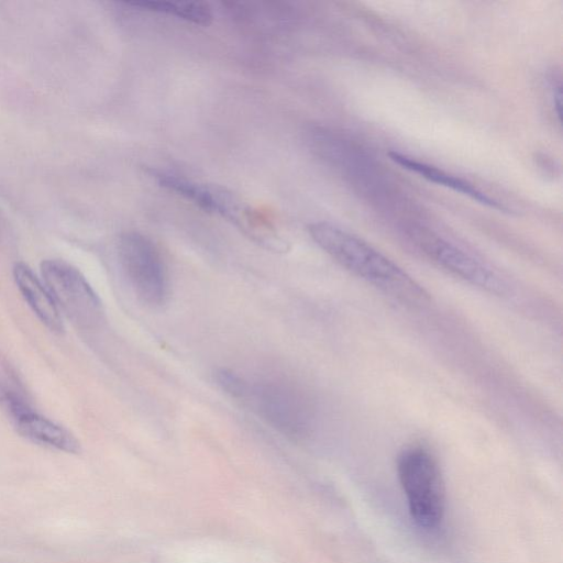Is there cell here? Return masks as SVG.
Wrapping results in <instances>:
<instances>
[{
    "instance_id": "4",
    "label": "cell",
    "mask_w": 563,
    "mask_h": 563,
    "mask_svg": "<svg viewBox=\"0 0 563 563\" xmlns=\"http://www.w3.org/2000/svg\"><path fill=\"white\" fill-rule=\"evenodd\" d=\"M244 399L263 420L287 437L307 435L314 422V408L308 395L286 380L249 384Z\"/></svg>"
},
{
    "instance_id": "13",
    "label": "cell",
    "mask_w": 563,
    "mask_h": 563,
    "mask_svg": "<svg viewBox=\"0 0 563 563\" xmlns=\"http://www.w3.org/2000/svg\"><path fill=\"white\" fill-rule=\"evenodd\" d=\"M552 100H553V107L554 111L558 115L559 121L561 120V107H562V90H561V84H558L553 87V93H552Z\"/></svg>"
},
{
    "instance_id": "6",
    "label": "cell",
    "mask_w": 563,
    "mask_h": 563,
    "mask_svg": "<svg viewBox=\"0 0 563 563\" xmlns=\"http://www.w3.org/2000/svg\"><path fill=\"white\" fill-rule=\"evenodd\" d=\"M44 285L59 311L78 328L95 329L103 320V307L81 272L71 264L49 258L41 263Z\"/></svg>"
},
{
    "instance_id": "5",
    "label": "cell",
    "mask_w": 563,
    "mask_h": 563,
    "mask_svg": "<svg viewBox=\"0 0 563 563\" xmlns=\"http://www.w3.org/2000/svg\"><path fill=\"white\" fill-rule=\"evenodd\" d=\"M118 254L124 275L139 299L151 307L164 305L169 297V277L154 242L140 232L129 231L120 236Z\"/></svg>"
},
{
    "instance_id": "7",
    "label": "cell",
    "mask_w": 563,
    "mask_h": 563,
    "mask_svg": "<svg viewBox=\"0 0 563 563\" xmlns=\"http://www.w3.org/2000/svg\"><path fill=\"white\" fill-rule=\"evenodd\" d=\"M412 238L421 251L435 264L456 277L490 292H503L500 279L481 262L442 238L415 230Z\"/></svg>"
},
{
    "instance_id": "3",
    "label": "cell",
    "mask_w": 563,
    "mask_h": 563,
    "mask_svg": "<svg viewBox=\"0 0 563 563\" xmlns=\"http://www.w3.org/2000/svg\"><path fill=\"white\" fill-rule=\"evenodd\" d=\"M397 474L412 521L423 530H434L445 514V485L435 457L421 446L404 450Z\"/></svg>"
},
{
    "instance_id": "8",
    "label": "cell",
    "mask_w": 563,
    "mask_h": 563,
    "mask_svg": "<svg viewBox=\"0 0 563 563\" xmlns=\"http://www.w3.org/2000/svg\"><path fill=\"white\" fill-rule=\"evenodd\" d=\"M12 273L19 291L40 321L49 331L62 333L64 325L60 311L45 285L23 262H16Z\"/></svg>"
},
{
    "instance_id": "9",
    "label": "cell",
    "mask_w": 563,
    "mask_h": 563,
    "mask_svg": "<svg viewBox=\"0 0 563 563\" xmlns=\"http://www.w3.org/2000/svg\"><path fill=\"white\" fill-rule=\"evenodd\" d=\"M15 431L26 440L66 453L78 454L80 443L64 427L32 409L11 421Z\"/></svg>"
},
{
    "instance_id": "2",
    "label": "cell",
    "mask_w": 563,
    "mask_h": 563,
    "mask_svg": "<svg viewBox=\"0 0 563 563\" xmlns=\"http://www.w3.org/2000/svg\"><path fill=\"white\" fill-rule=\"evenodd\" d=\"M161 187L175 192L198 208L234 224L241 232L266 249L284 252L287 243L274 225L239 196L218 185L188 179L168 172H150Z\"/></svg>"
},
{
    "instance_id": "12",
    "label": "cell",
    "mask_w": 563,
    "mask_h": 563,
    "mask_svg": "<svg viewBox=\"0 0 563 563\" xmlns=\"http://www.w3.org/2000/svg\"><path fill=\"white\" fill-rule=\"evenodd\" d=\"M214 379L223 391L234 398L244 399L249 383L242 376L228 368H218Z\"/></svg>"
},
{
    "instance_id": "1",
    "label": "cell",
    "mask_w": 563,
    "mask_h": 563,
    "mask_svg": "<svg viewBox=\"0 0 563 563\" xmlns=\"http://www.w3.org/2000/svg\"><path fill=\"white\" fill-rule=\"evenodd\" d=\"M308 232L314 243L338 264L382 291L415 306L429 294L397 264L362 239L329 222H313Z\"/></svg>"
},
{
    "instance_id": "10",
    "label": "cell",
    "mask_w": 563,
    "mask_h": 563,
    "mask_svg": "<svg viewBox=\"0 0 563 563\" xmlns=\"http://www.w3.org/2000/svg\"><path fill=\"white\" fill-rule=\"evenodd\" d=\"M389 158L400 167L419 175L428 181L450 188L455 192L470 197L477 202L497 210L506 208L496 199L482 191L472 183L452 175L439 167L418 161L407 154L391 151L388 153Z\"/></svg>"
},
{
    "instance_id": "11",
    "label": "cell",
    "mask_w": 563,
    "mask_h": 563,
    "mask_svg": "<svg viewBox=\"0 0 563 563\" xmlns=\"http://www.w3.org/2000/svg\"><path fill=\"white\" fill-rule=\"evenodd\" d=\"M124 4L140 10L173 15L198 25H209L212 13L208 5L201 2L187 1H125Z\"/></svg>"
}]
</instances>
